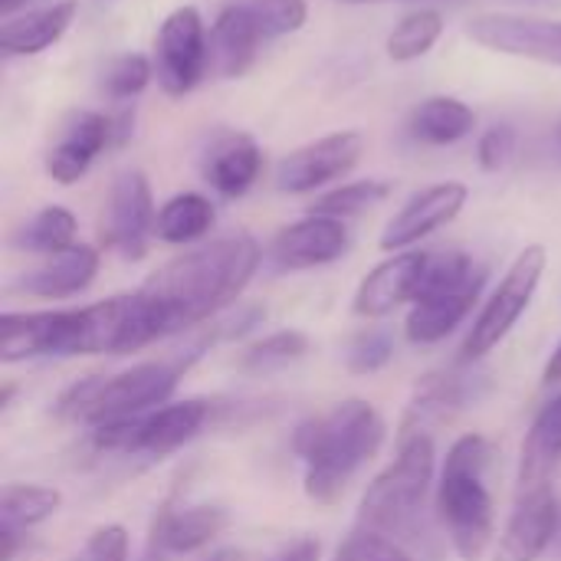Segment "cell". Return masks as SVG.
<instances>
[{"label": "cell", "instance_id": "7", "mask_svg": "<svg viewBox=\"0 0 561 561\" xmlns=\"http://www.w3.org/2000/svg\"><path fill=\"white\" fill-rule=\"evenodd\" d=\"M546 266H549V253L539 243L526 247L513 260V266L500 279V286L493 289V296L483 302L480 316L473 319V325H470V332L463 339V348H460V362L486 358L519 325V319L526 316V309L536 299V289L542 283Z\"/></svg>", "mask_w": 561, "mask_h": 561}, {"label": "cell", "instance_id": "28", "mask_svg": "<svg viewBox=\"0 0 561 561\" xmlns=\"http://www.w3.org/2000/svg\"><path fill=\"white\" fill-rule=\"evenodd\" d=\"M76 230H79L76 214L66 210V207H59V204H49V207H43L39 214H33L20 227V233L13 237V243L20 250L53 256V253H62V250L76 247Z\"/></svg>", "mask_w": 561, "mask_h": 561}, {"label": "cell", "instance_id": "16", "mask_svg": "<svg viewBox=\"0 0 561 561\" xmlns=\"http://www.w3.org/2000/svg\"><path fill=\"white\" fill-rule=\"evenodd\" d=\"M483 286H486V270L477 279L463 283V286L421 293L417 302L411 306L408 322H404L408 342L411 345H437V342H444L473 312Z\"/></svg>", "mask_w": 561, "mask_h": 561}, {"label": "cell", "instance_id": "40", "mask_svg": "<svg viewBox=\"0 0 561 561\" xmlns=\"http://www.w3.org/2000/svg\"><path fill=\"white\" fill-rule=\"evenodd\" d=\"M204 561H247V559H243V552H237V549H217L210 559H204Z\"/></svg>", "mask_w": 561, "mask_h": 561}, {"label": "cell", "instance_id": "11", "mask_svg": "<svg viewBox=\"0 0 561 561\" xmlns=\"http://www.w3.org/2000/svg\"><path fill=\"white\" fill-rule=\"evenodd\" d=\"M365 154L362 131H332L296 151H289L276 168V187L283 194H312L339 178H345Z\"/></svg>", "mask_w": 561, "mask_h": 561}, {"label": "cell", "instance_id": "5", "mask_svg": "<svg viewBox=\"0 0 561 561\" xmlns=\"http://www.w3.org/2000/svg\"><path fill=\"white\" fill-rule=\"evenodd\" d=\"M434 470H437L434 434H411L398 440L394 463L381 470L362 496L358 526L385 536L408 529L424 510V500L434 486Z\"/></svg>", "mask_w": 561, "mask_h": 561}, {"label": "cell", "instance_id": "19", "mask_svg": "<svg viewBox=\"0 0 561 561\" xmlns=\"http://www.w3.org/2000/svg\"><path fill=\"white\" fill-rule=\"evenodd\" d=\"M99 250L89 243H76L62 253L46 256L39 266L26 270L13 289L23 296H36V299H69L79 296L82 289L92 286L95 273H99Z\"/></svg>", "mask_w": 561, "mask_h": 561}, {"label": "cell", "instance_id": "39", "mask_svg": "<svg viewBox=\"0 0 561 561\" xmlns=\"http://www.w3.org/2000/svg\"><path fill=\"white\" fill-rule=\"evenodd\" d=\"M542 385H561V342H559V348L552 352V358L546 362V371H542Z\"/></svg>", "mask_w": 561, "mask_h": 561}, {"label": "cell", "instance_id": "17", "mask_svg": "<svg viewBox=\"0 0 561 561\" xmlns=\"http://www.w3.org/2000/svg\"><path fill=\"white\" fill-rule=\"evenodd\" d=\"M112 145V115L76 112L59 131V141L46 154V174L56 184H76L92 161Z\"/></svg>", "mask_w": 561, "mask_h": 561}, {"label": "cell", "instance_id": "38", "mask_svg": "<svg viewBox=\"0 0 561 561\" xmlns=\"http://www.w3.org/2000/svg\"><path fill=\"white\" fill-rule=\"evenodd\" d=\"M319 556H322V546L316 539H299L270 561H319Z\"/></svg>", "mask_w": 561, "mask_h": 561}, {"label": "cell", "instance_id": "8", "mask_svg": "<svg viewBox=\"0 0 561 561\" xmlns=\"http://www.w3.org/2000/svg\"><path fill=\"white\" fill-rule=\"evenodd\" d=\"M210 66V36L197 7H178L164 16L154 36V76L158 85L181 99L201 85Z\"/></svg>", "mask_w": 561, "mask_h": 561}, {"label": "cell", "instance_id": "10", "mask_svg": "<svg viewBox=\"0 0 561 561\" xmlns=\"http://www.w3.org/2000/svg\"><path fill=\"white\" fill-rule=\"evenodd\" d=\"M467 36L490 53L561 69V20L526 13H480L467 23Z\"/></svg>", "mask_w": 561, "mask_h": 561}, {"label": "cell", "instance_id": "1", "mask_svg": "<svg viewBox=\"0 0 561 561\" xmlns=\"http://www.w3.org/2000/svg\"><path fill=\"white\" fill-rule=\"evenodd\" d=\"M260 260L263 250L250 233H230L158 266L135 289L148 309L158 342L210 322L230 309L256 276Z\"/></svg>", "mask_w": 561, "mask_h": 561}, {"label": "cell", "instance_id": "23", "mask_svg": "<svg viewBox=\"0 0 561 561\" xmlns=\"http://www.w3.org/2000/svg\"><path fill=\"white\" fill-rule=\"evenodd\" d=\"M467 401V388L457 375H424L414 388V398L404 411L398 440L411 434H431L440 424H450Z\"/></svg>", "mask_w": 561, "mask_h": 561}, {"label": "cell", "instance_id": "41", "mask_svg": "<svg viewBox=\"0 0 561 561\" xmlns=\"http://www.w3.org/2000/svg\"><path fill=\"white\" fill-rule=\"evenodd\" d=\"M13 391H16V388H13V381H7V385H3V391H0V411H7V408H10Z\"/></svg>", "mask_w": 561, "mask_h": 561}, {"label": "cell", "instance_id": "42", "mask_svg": "<svg viewBox=\"0 0 561 561\" xmlns=\"http://www.w3.org/2000/svg\"><path fill=\"white\" fill-rule=\"evenodd\" d=\"M23 3H26V0H0V13H3V16H10V13H13V10H20Z\"/></svg>", "mask_w": 561, "mask_h": 561}, {"label": "cell", "instance_id": "29", "mask_svg": "<svg viewBox=\"0 0 561 561\" xmlns=\"http://www.w3.org/2000/svg\"><path fill=\"white\" fill-rule=\"evenodd\" d=\"M444 36V13L421 7L414 13H408L388 36V56L394 62H414L421 56H427L437 39Z\"/></svg>", "mask_w": 561, "mask_h": 561}, {"label": "cell", "instance_id": "20", "mask_svg": "<svg viewBox=\"0 0 561 561\" xmlns=\"http://www.w3.org/2000/svg\"><path fill=\"white\" fill-rule=\"evenodd\" d=\"M561 467V394H556L533 421L516 473V500L552 490V477Z\"/></svg>", "mask_w": 561, "mask_h": 561}, {"label": "cell", "instance_id": "27", "mask_svg": "<svg viewBox=\"0 0 561 561\" xmlns=\"http://www.w3.org/2000/svg\"><path fill=\"white\" fill-rule=\"evenodd\" d=\"M62 506V493L36 483H7L0 493V529L26 533L53 519Z\"/></svg>", "mask_w": 561, "mask_h": 561}, {"label": "cell", "instance_id": "43", "mask_svg": "<svg viewBox=\"0 0 561 561\" xmlns=\"http://www.w3.org/2000/svg\"><path fill=\"white\" fill-rule=\"evenodd\" d=\"M345 3H381V0H345Z\"/></svg>", "mask_w": 561, "mask_h": 561}, {"label": "cell", "instance_id": "30", "mask_svg": "<svg viewBox=\"0 0 561 561\" xmlns=\"http://www.w3.org/2000/svg\"><path fill=\"white\" fill-rule=\"evenodd\" d=\"M306 352H309V339L296 329H283V332H273V335L253 342L240 355V368L247 375H270V371H279V368L299 362Z\"/></svg>", "mask_w": 561, "mask_h": 561}, {"label": "cell", "instance_id": "35", "mask_svg": "<svg viewBox=\"0 0 561 561\" xmlns=\"http://www.w3.org/2000/svg\"><path fill=\"white\" fill-rule=\"evenodd\" d=\"M335 561H414L391 536L371 533V529H355L335 552Z\"/></svg>", "mask_w": 561, "mask_h": 561}, {"label": "cell", "instance_id": "6", "mask_svg": "<svg viewBox=\"0 0 561 561\" xmlns=\"http://www.w3.org/2000/svg\"><path fill=\"white\" fill-rule=\"evenodd\" d=\"M214 417V404L204 398L164 404L145 417L102 424L92 431V447L102 454H145V457H168L191 444Z\"/></svg>", "mask_w": 561, "mask_h": 561}, {"label": "cell", "instance_id": "37", "mask_svg": "<svg viewBox=\"0 0 561 561\" xmlns=\"http://www.w3.org/2000/svg\"><path fill=\"white\" fill-rule=\"evenodd\" d=\"M516 151V128L513 125H493L480 135V145H477V158H480V168L483 171H500L510 164Z\"/></svg>", "mask_w": 561, "mask_h": 561}, {"label": "cell", "instance_id": "9", "mask_svg": "<svg viewBox=\"0 0 561 561\" xmlns=\"http://www.w3.org/2000/svg\"><path fill=\"white\" fill-rule=\"evenodd\" d=\"M154 197L145 171L125 168L108 187V204L102 214V243L125 260H141L154 233Z\"/></svg>", "mask_w": 561, "mask_h": 561}, {"label": "cell", "instance_id": "15", "mask_svg": "<svg viewBox=\"0 0 561 561\" xmlns=\"http://www.w3.org/2000/svg\"><path fill=\"white\" fill-rule=\"evenodd\" d=\"M348 250V227L339 217L309 214L283 227L273 240V263L279 270H316L335 263Z\"/></svg>", "mask_w": 561, "mask_h": 561}, {"label": "cell", "instance_id": "32", "mask_svg": "<svg viewBox=\"0 0 561 561\" xmlns=\"http://www.w3.org/2000/svg\"><path fill=\"white\" fill-rule=\"evenodd\" d=\"M263 39H279L289 33H299L306 26L309 7L306 0H247Z\"/></svg>", "mask_w": 561, "mask_h": 561}, {"label": "cell", "instance_id": "24", "mask_svg": "<svg viewBox=\"0 0 561 561\" xmlns=\"http://www.w3.org/2000/svg\"><path fill=\"white\" fill-rule=\"evenodd\" d=\"M473 128H477V112L457 95H431L408 118L411 138L434 148L457 145L467 135H473Z\"/></svg>", "mask_w": 561, "mask_h": 561}, {"label": "cell", "instance_id": "22", "mask_svg": "<svg viewBox=\"0 0 561 561\" xmlns=\"http://www.w3.org/2000/svg\"><path fill=\"white\" fill-rule=\"evenodd\" d=\"M76 10H79L76 0H59L43 10H30L16 20H7L0 26V53L3 56H36V53L49 49L72 26Z\"/></svg>", "mask_w": 561, "mask_h": 561}, {"label": "cell", "instance_id": "36", "mask_svg": "<svg viewBox=\"0 0 561 561\" xmlns=\"http://www.w3.org/2000/svg\"><path fill=\"white\" fill-rule=\"evenodd\" d=\"M69 561H128V533L125 526L112 523V526H99L89 542L82 546V552Z\"/></svg>", "mask_w": 561, "mask_h": 561}, {"label": "cell", "instance_id": "4", "mask_svg": "<svg viewBox=\"0 0 561 561\" xmlns=\"http://www.w3.org/2000/svg\"><path fill=\"white\" fill-rule=\"evenodd\" d=\"M493 447L483 434H463L447 450L437 483V516L463 561H480L496 536V506L486 486Z\"/></svg>", "mask_w": 561, "mask_h": 561}, {"label": "cell", "instance_id": "18", "mask_svg": "<svg viewBox=\"0 0 561 561\" xmlns=\"http://www.w3.org/2000/svg\"><path fill=\"white\" fill-rule=\"evenodd\" d=\"M559 536V500L552 490L516 500L493 561H539Z\"/></svg>", "mask_w": 561, "mask_h": 561}, {"label": "cell", "instance_id": "13", "mask_svg": "<svg viewBox=\"0 0 561 561\" xmlns=\"http://www.w3.org/2000/svg\"><path fill=\"white\" fill-rule=\"evenodd\" d=\"M427 260L431 253L424 250H401L391 260L378 263L358 286L355 293V316L362 319H385L391 312H398L401 306H414L421 286H424V273H427Z\"/></svg>", "mask_w": 561, "mask_h": 561}, {"label": "cell", "instance_id": "34", "mask_svg": "<svg viewBox=\"0 0 561 561\" xmlns=\"http://www.w3.org/2000/svg\"><path fill=\"white\" fill-rule=\"evenodd\" d=\"M394 358V335L381 325H371L358 332L348 345V371L355 375H375Z\"/></svg>", "mask_w": 561, "mask_h": 561}, {"label": "cell", "instance_id": "26", "mask_svg": "<svg viewBox=\"0 0 561 561\" xmlns=\"http://www.w3.org/2000/svg\"><path fill=\"white\" fill-rule=\"evenodd\" d=\"M214 220H217V210H214L210 197H204L197 191H184L158 207L154 237L164 243H174V247H187V243L204 240L210 233Z\"/></svg>", "mask_w": 561, "mask_h": 561}, {"label": "cell", "instance_id": "21", "mask_svg": "<svg viewBox=\"0 0 561 561\" xmlns=\"http://www.w3.org/2000/svg\"><path fill=\"white\" fill-rule=\"evenodd\" d=\"M263 33L250 13L247 3H230L217 13L210 26V69H217L220 79H240L256 62Z\"/></svg>", "mask_w": 561, "mask_h": 561}, {"label": "cell", "instance_id": "3", "mask_svg": "<svg viewBox=\"0 0 561 561\" xmlns=\"http://www.w3.org/2000/svg\"><path fill=\"white\" fill-rule=\"evenodd\" d=\"M217 339H224L220 325H214L204 339H197L187 352L174 358H158V362H141L131 365L118 375H85L72 388H66L56 401V414L85 427H102L115 421H131L158 411L161 404L171 401L178 391L184 371L210 348Z\"/></svg>", "mask_w": 561, "mask_h": 561}, {"label": "cell", "instance_id": "2", "mask_svg": "<svg viewBox=\"0 0 561 561\" xmlns=\"http://www.w3.org/2000/svg\"><path fill=\"white\" fill-rule=\"evenodd\" d=\"M385 417L365 398H348L302 421L293 434V450L306 467V496L319 506H335L358 470L385 447Z\"/></svg>", "mask_w": 561, "mask_h": 561}, {"label": "cell", "instance_id": "33", "mask_svg": "<svg viewBox=\"0 0 561 561\" xmlns=\"http://www.w3.org/2000/svg\"><path fill=\"white\" fill-rule=\"evenodd\" d=\"M154 79V62L141 53H125L118 56L108 72H105V92L115 102H128L135 95H141L148 89V82Z\"/></svg>", "mask_w": 561, "mask_h": 561}, {"label": "cell", "instance_id": "12", "mask_svg": "<svg viewBox=\"0 0 561 561\" xmlns=\"http://www.w3.org/2000/svg\"><path fill=\"white\" fill-rule=\"evenodd\" d=\"M467 197H470V191L460 181H444V184L424 187L388 220V227L381 233V250L401 253V250H411L414 243H421L424 237L444 230L447 224H454L460 217V210L467 207Z\"/></svg>", "mask_w": 561, "mask_h": 561}, {"label": "cell", "instance_id": "25", "mask_svg": "<svg viewBox=\"0 0 561 561\" xmlns=\"http://www.w3.org/2000/svg\"><path fill=\"white\" fill-rule=\"evenodd\" d=\"M263 174V151L247 135L224 138L207 158V181L224 197H243Z\"/></svg>", "mask_w": 561, "mask_h": 561}, {"label": "cell", "instance_id": "14", "mask_svg": "<svg viewBox=\"0 0 561 561\" xmlns=\"http://www.w3.org/2000/svg\"><path fill=\"white\" fill-rule=\"evenodd\" d=\"M230 526V513L224 506H187L178 510L164 503L151 523L145 561H158L164 556H191L224 536Z\"/></svg>", "mask_w": 561, "mask_h": 561}, {"label": "cell", "instance_id": "31", "mask_svg": "<svg viewBox=\"0 0 561 561\" xmlns=\"http://www.w3.org/2000/svg\"><path fill=\"white\" fill-rule=\"evenodd\" d=\"M388 197H391V184L388 181H352V184L332 187L322 197H316L309 214H325V217L348 220V217H358V214L378 207Z\"/></svg>", "mask_w": 561, "mask_h": 561}]
</instances>
